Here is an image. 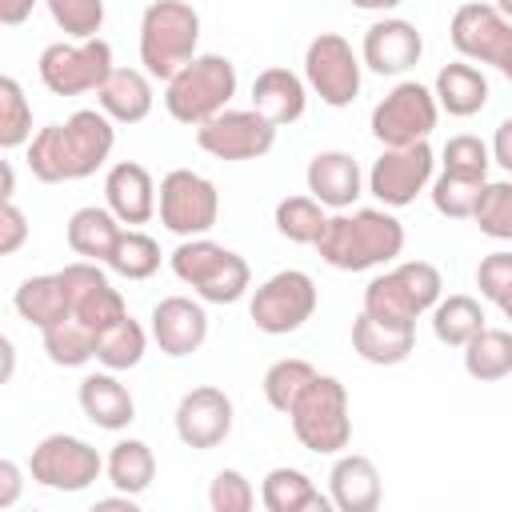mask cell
Instances as JSON below:
<instances>
[{"mask_svg": "<svg viewBox=\"0 0 512 512\" xmlns=\"http://www.w3.org/2000/svg\"><path fill=\"white\" fill-rule=\"evenodd\" d=\"M116 148V120L100 108H80L64 124H44L28 140V172L40 184L88 180Z\"/></svg>", "mask_w": 512, "mask_h": 512, "instance_id": "cell-1", "label": "cell"}, {"mask_svg": "<svg viewBox=\"0 0 512 512\" xmlns=\"http://www.w3.org/2000/svg\"><path fill=\"white\" fill-rule=\"evenodd\" d=\"M316 252L336 272H368L404 252V224L392 216V208H344L328 216Z\"/></svg>", "mask_w": 512, "mask_h": 512, "instance_id": "cell-2", "label": "cell"}, {"mask_svg": "<svg viewBox=\"0 0 512 512\" xmlns=\"http://www.w3.org/2000/svg\"><path fill=\"white\" fill-rule=\"evenodd\" d=\"M200 44V12L188 0H152L140 16V64L152 80H172Z\"/></svg>", "mask_w": 512, "mask_h": 512, "instance_id": "cell-3", "label": "cell"}, {"mask_svg": "<svg viewBox=\"0 0 512 512\" xmlns=\"http://www.w3.org/2000/svg\"><path fill=\"white\" fill-rule=\"evenodd\" d=\"M236 96V64L220 52H200L192 56L168 84H164V108L176 124L200 128L212 116L228 108Z\"/></svg>", "mask_w": 512, "mask_h": 512, "instance_id": "cell-4", "label": "cell"}, {"mask_svg": "<svg viewBox=\"0 0 512 512\" xmlns=\"http://www.w3.org/2000/svg\"><path fill=\"white\" fill-rule=\"evenodd\" d=\"M172 272L180 284H188L200 300L208 304H236L248 288H252V272L248 260L208 236H188L176 244V252L168 256Z\"/></svg>", "mask_w": 512, "mask_h": 512, "instance_id": "cell-5", "label": "cell"}, {"mask_svg": "<svg viewBox=\"0 0 512 512\" xmlns=\"http://www.w3.org/2000/svg\"><path fill=\"white\" fill-rule=\"evenodd\" d=\"M440 296H444L440 268L428 260H404L368 280L364 312L376 320H388V324H416V316L432 312Z\"/></svg>", "mask_w": 512, "mask_h": 512, "instance_id": "cell-6", "label": "cell"}, {"mask_svg": "<svg viewBox=\"0 0 512 512\" xmlns=\"http://www.w3.org/2000/svg\"><path fill=\"white\" fill-rule=\"evenodd\" d=\"M292 432L300 448L316 456H340L352 440V412H348V388L336 376H316L308 392L288 412Z\"/></svg>", "mask_w": 512, "mask_h": 512, "instance_id": "cell-7", "label": "cell"}, {"mask_svg": "<svg viewBox=\"0 0 512 512\" xmlns=\"http://www.w3.org/2000/svg\"><path fill=\"white\" fill-rule=\"evenodd\" d=\"M112 44L92 36V40H56L40 52L36 72L40 84L52 96H84L96 92L112 76Z\"/></svg>", "mask_w": 512, "mask_h": 512, "instance_id": "cell-8", "label": "cell"}, {"mask_svg": "<svg viewBox=\"0 0 512 512\" xmlns=\"http://www.w3.org/2000/svg\"><path fill=\"white\" fill-rule=\"evenodd\" d=\"M320 304V292H316V280L300 268H284L276 276H268L256 292H252V304H248V316L260 332L268 336H292L300 332L312 312Z\"/></svg>", "mask_w": 512, "mask_h": 512, "instance_id": "cell-9", "label": "cell"}, {"mask_svg": "<svg viewBox=\"0 0 512 512\" xmlns=\"http://www.w3.org/2000/svg\"><path fill=\"white\" fill-rule=\"evenodd\" d=\"M160 224L176 232L180 240L188 236H208L220 220V192L208 176L192 168H172L160 180V200H156Z\"/></svg>", "mask_w": 512, "mask_h": 512, "instance_id": "cell-10", "label": "cell"}, {"mask_svg": "<svg viewBox=\"0 0 512 512\" xmlns=\"http://www.w3.org/2000/svg\"><path fill=\"white\" fill-rule=\"evenodd\" d=\"M440 120V104H436V92L424 88L420 80H400L376 108H372V136L384 144V148H400V144H420L432 136Z\"/></svg>", "mask_w": 512, "mask_h": 512, "instance_id": "cell-11", "label": "cell"}, {"mask_svg": "<svg viewBox=\"0 0 512 512\" xmlns=\"http://www.w3.org/2000/svg\"><path fill=\"white\" fill-rule=\"evenodd\" d=\"M100 472H104V456L88 440L68 432L44 436L28 456V476L52 492H84L92 480H100Z\"/></svg>", "mask_w": 512, "mask_h": 512, "instance_id": "cell-12", "label": "cell"}, {"mask_svg": "<svg viewBox=\"0 0 512 512\" xmlns=\"http://www.w3.org/2000/svg\"><path fill=\"white\" fill-rule=\"evenodd\" d=\"M360 68L364 60L340 32H320L304 48V80L328 108H348L360 96Z\"/></svg>", "mask_w": 512, "mask_h": 512, "instance_id": "cell-13", "label": "cell"}, {"mask_svg": "<svg viewBox=\"0 0 512 512\" xmlns=\"http://www.w3.org/2000/svg\"><path fill=\"white\" fill-rule=\"evenodd\" d=\"M432 176H436V152L428 148V140L400 144V148H384L372 160V168H368V192L384 208H408L420 192L432 188Z\"/></svg>", "mask_w": 512, "mask_h": 512, "instance_id": "cell-14", "label": "cell"}, {"mask_svg": "<svg viewBox=\"0 0 512 512\" xmlns=\"http://www.w3.org/2000/svg\"><path fill=\"white\" fill-rule=\"evenodd\" d=\"M196 144L216 160H260L276 144V124L256 108H224L196 128Z\"/></svg>", "mask_w": 512, "mask_h": 512, "instance_id": "cell-15", "label": "cell"}, {"mask_svg": "<svg viewBox=\"0 0 512 512\" xmlns=\"http://www.w3.org/2000/svg\"><path fill=\"white\" fill-rule=\"evenodd\" d=\"M232 420H236V408H232V396L216 384H200V388H188L176 404V436L180 444L196 448V452H212L228 440L232 432Z\"/></svg>", "mask_w": 512, "mask_h": 512, "instance_id": "cell-16", "label": "cell"}, {"mask_svg": "<svg viewBox=\"0 0 512 512\" xmlns=\"http://www.w3.org/2000/svg\"><path fill=\"white\" fill-rule=\"evenodd\" d=\"M60 276H64V288L72 300V316L84 320L92 332H104L108 324L128 316L124 296L112 288V280L100 272L96 260H72L60 268Z\"/></svg>", "mask_w": 512, "mask_h": 512, "instance_id": "cell-17", "label": "cell"}, {"mask_svg": "<svg viewBox=\"0 0 512 512\" xmlns=\"http://www.w3.org/2000/svg\"><path fill=\"white\" fill-rule=\"evenodd\" d=\"M508 36H512V20H504L496 12V4H480V0L460 4L452 12V24H448L452 48L460 52V60H472V64H492L496 68Z\"/></svg>", "mask_w": 512, "mask_h": 512, "instance_id": "cell-18", "label": "cell"}, {"mask_svg": "<svg viewBox=\"0 0 512 512\" xmlns=\"http://www.w3.org/2000/svg\"><path fill=\"white\" fill-rule=\"evenodd\" d=\"M420 56H424V40H420L416 24L400 20V16L376 20L364 32V44H360V60L376 76H404L408 68L420 64Z\"/></svg>", "mask_w": 512, "mask_h": 512, "instance_id": "cell-19", "label": "cell"}, {"mask_svg": "<svg viewBox=\"0 0 512 512\" xmlns=\"http://www.w3.org/2000/svg\"><path fill=\"white\" fill-rule=\"evenodd\" d=\"M148 332L164 356L180 360V356H192L208 340V312L192 296H164L148 316Z\"/></svg>", "mask_w": 512, "mask_h": 512, "instance_id": "cell-20", "label": "cell"}, {"mask_svg": "<svg viewBox=\"0 0 512 512\" xmlns=\"http://www.w3.org/2000/svg\"><path fill=\"white\" fill-rule=\"evenodd\" d=\"M304 184H308V196H316L324 208L344 212V208H352V204L364 196L368 176L360 172V164H356L352 152L328 148V152H316V156L308 160Z\"/></svg>", "mask_w": 512, "mask_h": 512, "instance_id": "cell-21", "label": "cell"}, {"mask_svg": "<svg viewBox=\"0 0 512 512\" xmlns=\"http://www.w3.org/2000/svg\"><path fill=\"white\" fill-rule=\"evenodd\" d=\"M156 200H160V188L152 180V172L136 160H116L104 176V204L116 212L120 224L136 228V224H148L156 216Z\"/></svg>", "mask_w": 512, "mask_h": 512, "instance_id": "cell-22", "label": "cell"}, {"mask_svg": "<svg viewBox=\"0 0 512 512\" xmlns=\"http://www.w3.org/2000/svg\"><path fill=\"white\" fill-rule=\"evenodd\" d=\"M328 496L336 512H376L384 496L380 468L360 452H340L328 472Z\"/></svg>", "mask_w": 512, "mask_h": 512, "instance_id": "cell-23", "label": "cell"}, {"mask_svg": "<svg viewBox=\"0 0 512 512\" xmlns=\"http://www.w3.org/2000/svg\"><path fill=\"white\" fill-rule=\"evenodd\" d=\"M252 108L260 116H268L276 128L296 124L308 108V80L296 76L292 68L272 64V68L256 72V80H252Z\"/></svg>", "mask_w": 512, "mask_h": 512, "instance_id": "cell-24", "label": "cell"}, {"mask_svg": "<svg viewBox=\"0 0 512 512\" xmlns=\"http://www.w3.org/2000/svg\"><path fill=\"white\" fill-rule=\"evenodd\" d=\"M76 400H80V412H84L96 428L120 432V428H128V424L136 420V400H132V392L116 380L112 368H108V372H88V376L80 380Z\"/></svg>", "mask_w": 512, "mask_h": 512, "instance_id": "cell-25", "label": "cell"}, {"mask_svg": "<svg viewBox=\"0 0 512 512\" xmlns=\"http://www.w3.org/2000/svg\"><path fill=\"white\" fill-rule=\"evenodd\" d=\"M156 96H152V76L144 68H112V76L96 88V108L112 116L116 124H140L148 120Z\"/></svg>", "mask_w": 512, "mask_h": 512, "instance_id": "cell-26", "label": "cell"}, {"mask_svg": "<svg viewBox=\"0 0 512 512\" xmlns=\"http://www.w3.org/2000/svg\"><path fill=\"white\" fill-rule=\"evenodd\" d=\"M352 348H356L360 360L380 364V368L404 364L416 348V324H388V320H376V316L360 312L352 320Z\"/></svg>", "mask_w": 512, "mask_h": 512, "instance_id": "cell-27", "label": "cell"}, {"mask_svg": "<svg viewBox=\"0 0 512 512\" xmlns=\"http://www.w3.org/2000/svg\"><path fill=\"white\" fill-rule=\"evenodd\" d=\"M432 92H436L440 112H448L456 120H468L488 104V76L472 60H452L436 72Z\"/></svg>", "mask_w": 512, "mask_h": 512, "instance_id": "cell-28", "label": "cell"}, {"mask_svg": "<svg viewBox=\"0 0 512 512\" xmlns=\"http://www.w3.org/2000/svg\"><path fill=\"white\" fill-rule=\"evenodd\" d=\"M120 232H124V224L116 220V212H112L108 204H104V208L84 204V208H76V212L68 216V224H64L68 248H72L80 260H96V264H104V260L112 256Z\"/></svg>", "mask_w": 512, "mask_h": 512, "instance_id": "cell-29", "label": "cell"}, {"mask_svg": "<svg viewBox=\"0 0 512 512\" xmlns=\"http://www.w3.org/2000/svg\"><path fill=\"white\" fill-rule=\"evenodd\" d=\"M260 504L268 512H328L332 508V496H324L308 472L300 468H272L260 484Z\"/></svg>", "mask_w": 512, "mask_h": 512, "instance_id": "cell-30", "label": "cell"}, {"mask_svg": "<svg viewBox=\"0 0 512 512\" xmlns=\"http://www.w3.org/2000/svg\"><path fill=\"white\" fill-rule=\"evenodd\" d=\"M12 308L20 312V320H28L32 328H52L56 320L72 316V300H68V288H64V276L60 272H44V276H28L16 296H12Z\"/></svg>", "mask_w": 512, "mask_h": 512, "instance_id": "cell-31", "label": "cell"}, {"mask_svg": "<svg viewBox=\"0 0 512 512\" xmlns=\"http://www.w3.org/2000/svg\"><path fill=\"white\" fill-rule=\"evenodd\" d=\"M484 328H488V316H484L480 300L468 296V292L440 296L436 308H432V332H436V340L448 344V348H464V344H468L476 332H484Z\"/></svg>", "mask_w": 512, "mask_h": 512, "instance_id": "cell-32", "label": "cell"}, {"mask_svg": "<svg viewBox=\"0 0 512 512\" xmlns=\"http://www.w3.org/2000/svg\"><path fill=\"white\" fill-rule=\"evenodd\" d=\"M104 472H108V484L116 492H128V496H140L152 488L156 480V456L144 440H116L112 452L104 456Z\"/></svg>", "mask_w": 512, "mask_h": 512, "instance_id": "cell-33", "label": "cell"}, {"mask_svg": "<svg viewBox=\"0 0 512 512\" xmlns=\"http://www.w3.org/2000/svg\"><path fill=\"white\" fill-rule=\"evenodd\" d=\"M464 372L480 384L512 376V332L508 328H484L464 344Z\"/></svg>", "mask_w": 512, "mask_h": 512, "instance_id": "cell-34", "label": "cell"}, {"mask_svg": "<svg viewBox=\"0 0 512 512\" xmlns=\"http://www.w3.org/2000/svg\"><path fill=\"white\" fill-rule=\"evenodd\" d=\"M148 336H152V332H144L140 320L124 316V320L108 324L104 332H96V360H100L104 368H112V372H128V368H136V364L144 360Z\"/></svg>", "mask_w": 512, "mask_h": 512, "instance_id": "cell-35", "label": "cell"}, {"mask_svg": "<svg viewBox=\"0 0 512 512\" xmlns=\"http://www.w3.org/2000/svg\"><path fill=\"white\" fill-rule=\"evenodd\" d=\"M40 340H44V352L56 368H80V364L96 360V332L76 316L56 320L52 328L40 332Z\"/></svg>", "mask_w": 512, "mask_h": 512, "instance_id": "cell-36", "label": "cell"}, {"mask_svg": "<svg viewBox=\"0 0 512 512\" xmlns=\"http://www.w3.org/2000/svg\"><path fill=\"white\" fill-rule=\"evenodd\" d=\"M272 224H276V232L284 240L316 248V240H320V232L328 224V208L316 196H284L276 204V212H272Z\"/></svg>", "mask_w": 512, "mask_h": 512, "instance_id": "cell-37", "label": "cell"}, {"mask_svg": "<svg viewBox=\"0 0 512 512\" xmlns=\"http://www.w3.org/2000/svg\"><path fill=\"white\" fill-rule=\"evenodd\" d=\"M320 372L308 364V360H300V356H284V360H276V364H268V372H264V400L276 408V412H292V404L308 392V384L316 380Z\"/></svg>", "mask_w": 512, "mask_h": 512, "instance_id": "cell-38", "label": "cell"}, {"mask_svg": "<svg viewBox=\"0 0 512 512\" xmlns=\"http://www.w3.org/2000/svg\"><path fill=\"white\" fill-rule=\"evenodd\" d=\"M484 184L488 180H476V176H456V172H436L432 176V208L448 220H472L476 216V204L484 196Z\"/></svg>", "mask_w": 512, "mask_h": 512, "instance_id": "cell-39", "label": "cell"}, {"mask_svg": "<svg viewBox=\"0 0 512 512\" xmlns=\"http://www.w3.org/2000/svg\"><path fill=\"white\" fill-rule=\"evenodd\" d=\"M104 264L116 276H124V280H148L160 268V244L148 232H140V228H124L116 248H112V256Z\"/></svg>", "mask_w": 512, "mask_h": 512, "instance_id": "cell-40", "label": "cell"}, {"mask_svg": "<svg viewBox=\"0 0 512 512\" xmlns=\"http://www.w3.org/2000/svg\"><path fill=\"white\" fill-rule=\"evenodd\" d=\"M32 140V104L16 76H0V148L12 152Z\"/></svg>", "mask_w": 512, "mask_h": 512, "instance_id": "cell-41", "label": "cell"}, {"mask_svg": "<svg viewBox=\"0 0 512 512\" xmlns=\"http://www.w3.org/2000/svg\"><path fill=\"white\" fill-rule=\"evenodd\" d=\"M52 24L68 40H92L104 28V0H44Z\"/></svg>", "mask_w": 512, "mask_h": 512, "instance_id": "cell-42", "label": "cell"}, {"mask_svg": "<svg viewBox=\"0 0 512 512\" xmlns=\"http://www.w3.org/2000/svg\"><path fill=\"white\" fill-rule=\"evenodd\" d=\"M472 220L484 236L512 244V180H488Z\"/></svg>", "mask_w": 512, "mask_h": 512, "instance_id": "cell-43", "label": "cell"}, {"mask_svg": "<svg viewBox=\"0 0 512 512\" xmlns=\"http://www.w3.org/2000/svg\"><path fill=\"white\" fill-rule=\"evenodd\" d=\"M488 164H492V148H488L480 136H472V132L448 136V144L440 148V172L488 180Z\"/></svg>", "mask_w": 512, "mask_h": 512, "instance_id": "cell-44", "label": "cell"}, {"mask_svg": "<svg viewBox=\"0 0 512 512\" xmlns=\"http://www.w3.org/2000/svg\"><path fill=\"white\" fill-rule=\"evenodd\" d=\"M256 504V488L240 468H220L208 484V508L212 512H248Z\"/></svg>", "mask_w": 512, "mask_h": 512, "instance_id": "cell-45", "label": "cell"}, {"mask_svg": "<svg viewBox=\"0 0 512 512\" xmlns=\"http://www.w3.org/2000/svg\"><path fill=\"white\" fill-rule=\"evenodd\" d=\"M476 288L484 300H492L496 308L512 300V252H488L476 264Z\"/></svg>", "mask_w": 512, "mask_h": 512, "instance_id": "cell-46", "label": "cell"}, {"mask_svg": "<svg viewBox=\"0 0 512 512\" xmlns=\"http://www.w3.org/2000/svg\"><path fill=\"white\" fill-rule=\"evenodd\" d=\"M28 240V216L16 208V200L0 204V256H16Z\"/></svg>", "mask_w": 512, "mask_h": 512, "instance_id": "cell-47", "label": "cell"}, {"mask_svg": "<svg viewBox=\"0 0 512 512\" xmlns=\"http://www.w3.org/2000/svg\"><path fill=\"white\" fill-rule=\"evenodd\" d=\"M20 488H24L20 464L16 460H0V508H12L20 500Z\"/></svg>", "mask_w": 512, "mask_h": 512, "instance_id": "cell-48", "label": "cell"}, {"mask_svg": "<svg viewBox=\"0 0 512 512\" xmlns=\"http://www.w3.org/2000/svg\"><path fill=\"white\" fill-rule=\"evenodd\" d=\"M492 164H500L504 172H512V116L508 120H500V128H496V136H492Z\"/></svg>", "mask_w": 512, "mask_h": 512, "instance_id": "cell-49", "label": "cell"}, {"mask_svg": "<svg viewBox=\"0 0 512 512\" xmlns=\"http://www.w3.org/2000/svg\"><path fill=\"white\" fill-rule=\"evenodd\" d=\"M36 4H40V0H0V24H4V28L24 24V20L32 16Z\"/></svg>", "mask_w": 512, "mask_h": 512, "instance_id": "cell-50", "label": "cell"}, {"mask_svg": "<svg viewBox=\"0 0 512 512\" xmlns=\"http://www.w3.org/2000/svg\"><path fill=\"white\" fill-rule=\"evenodd\" d=\"M352 8H364V12H392V8H400L404 0H348Z\"/></svg>", "mask_w": 512, "mask_h": 512, "instance_id": "cell-51", "label": "cell"}, {"mask_svg": "<svg viewBox=\"0 0 512 512\" xmlns=\"http://www.w3.org/2000/svg\"><path fill=\"white\" fill-rule=\"evenodd\" d=\"M496 72H500L504 80H512V36H508V44H504V52H500V60H496Z\"/></svg>", "mask_w": 512, "mask_h": 512, "instance_id": "cell-52", "label": "cell"}, {"mask_svg": "<svg viewBox=\"0 0 512 512\" xmlns=\"http://www.w3.org/2000/svg\"><path fill=\"white\" fill-rule=\"evenodd\" d=\"M16 196V172H12V164L4 160V188H0V200H12Z\"/></svg>", "mask_w": 512, "mask_h": 512, "instance_id": "cell-53", "label": "cell"}, {"mask_svg": "<svg viewBox=\"0 0 512 512\" xmlns=\"http://www.w3.org/2000/svg\"><path fill=\"white\" fill-rule=\"evenodd\" d=\"M0 348H4V380H8V376H12V364H16V348H12V340H8V336L0 340Z\"/></svg>", "mask_w": 512, "mask_h": 512, "instance_id": "cell-54", "label": "cell"}, {"mask_svg": "<svg viewBox=\"0 0 512 512\" xmlns=\"http://www.w3.org/2000/svg\"><path fill=\"white\" fill-rule=\"evenodd\" d=\"M496 4V12L504 16V20H512V0H492Z\"/></svg>", "mask_w": 512, "mask_h": 512, "instance_id": "cell-55", "label": "cell"}, {"mask_svg": "<svg viewBox=\"0 0 512 512\" xmlns=\"http://www.w3.org/2000/svg\"><path fill=\"white\" fill-rule=\"evenodd\" d=\"M500 312H504V316L512 320V300H508V304H500Z\"/></svg>", "mask_w": 512, "mask_h": 512, "instance_id": "cell-56", "label": "cell"}]
</instances>
